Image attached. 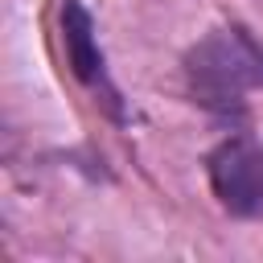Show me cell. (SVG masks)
Returning a JSON list of instances; mask_svg holds the SVG:
<instances>
[{"label": "cell", "mask_w": 263, "mask_h": 263, "mask_svg": "<svg viewBox=\"0 0 263 263\" xmlns=\"http://www.w3.org/2000/svg\"><path fill=\"white\" fill-rule=\"evenodd\" d=\"M185 86L193 103L222 119L247 115V95L263 86V45L247 25H222L185 53Z\"/></svg>", "instance_id": "obj_1"}, {"label": "cell", "mask_w": 263, "mask_h": 263, "mask_svg": "<svg viewBox=\"0 0 263 263\" xmlns=\"http://www.w3.org/2000/svg\"><path fill=\"white\" fill-rule=\"evenodd\" d=\"M205 177L230 218H263V144L251 132H230L205 156Z\"/></svg>", "instance_id": "obj_2"}, {"label": "cell", "mask_w": 263, "mask_h": 263, "mask_svg": "<svg viewBox=\"0 0 263 263\" xmlns=\"http://www.w3.org/2000/svg\"><path fill=\"white\" fill-rule=\"evenodd\" d=\"M58 25H62V45H66L70 74L86 86L95 107H103L115 123H127V103H123V95H119V86L107 70V58H103L99 33H95V16L86 12V4L82 0H62Z\"/></svg>", "instance_id": "obj_3"}]
</instances>
